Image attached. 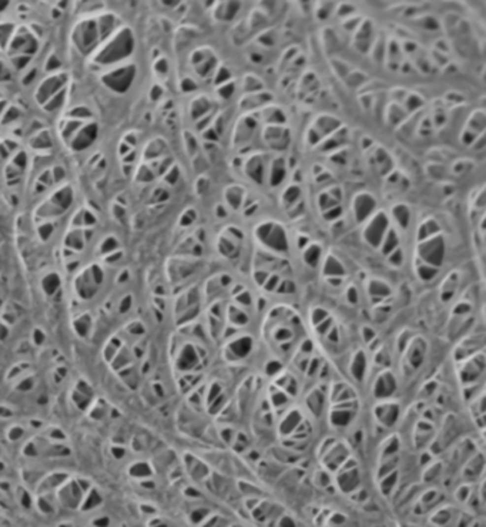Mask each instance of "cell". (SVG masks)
Returning <instances> with one entry per match:
<instances>
[{
    "label": "cell",
    "mask_w": 486,
    "mask_h": 527,
    "mask_svg": "<svg viewBox=\"0 0 486 527\" xmlns=\"http://www.w3.org/2000/svg\"><path fill=\"white\" fill-rule=\"evenodd\" d=\"M372 415L381 428L391 429L392 426H395L396 422L401 419V407H399L398 402H395L392 399L379 401V403H377L374 407Z\"/></svg>",
    "instance_id": "6da1fadb"
}]
</instances>
